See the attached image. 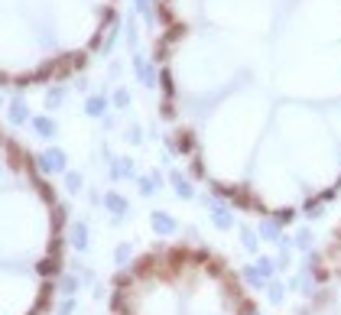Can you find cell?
<instances>
[{
    "label": "cell",
    "mask_w": 341,
    "mask_h": 315,
    "mask_svg": "<svg viewBox=\"0 0 341 315\" xmlns=\"http://www.w3.org/2000/svg\"><path fill=\"white\" fill-rule=\"evenodd\" d=\"M59 166H62V153H56V150H52V153H46V160H42V169H59Z\"/></svg>",
    "instance_id": "3957f363"
},
{
    "label": "cell",
    "mask_w": 341,
    "mask_h": 315,
    "mask_svg": "<svg viewBox=\"0 0 341 315\" xmlns=\"http://www.w3.org/2000/svg\"><path fill=\"white\" fill-rule=\"evenodd\" d=\"M319 315H341V241L328 253V273L319 286Z\"/></svg>",
    "instance_id": "7a4b0ae2"
},
{
    "label": "cell",
    "mask_w": 341,
    "mask_h": 315,
    "mask_svg": "<svg viewBox=\"0 0 341 315\" xmlns=\"http://www.w3.org/2000/svg\"><path fill=\"white\" fill-rule=\"evenodd\" d=\"M75 247H85V227L82 224L75 227Z\"/></svg>",
    "instance_id": "5b68a950"
},
{
    "label": "cell",
    "mask_w": 341,
    "mask_h": 315,
    "mask_svg": "<svg viewBox=\"0 0 341 315\" xmlns=\"http://www.w3.org/2000/svg\"><path fill=\"white\" fill-rule=\"evenodd\" d=\"M208 52L179 143L247 205H312L341 179V0H224L172 13Z\"/></svg>",
    "instance_id": "6da1fadb"
},
{
    "label": "cell",
    "mask_w": 341,
    "mask_h": 315,
    "mask_svg": "<svg viewBox=\"0 0 341 315\" xmlns=\"http://www.w3.org/2000/svg\"><path fill=\"white\" fill-rule=\"evenodd\" d=\"M36 130H39V134H56V127H52V120H36Z\"/></svg>",
    "instance_id": "277c9868"
}]
</instances>
